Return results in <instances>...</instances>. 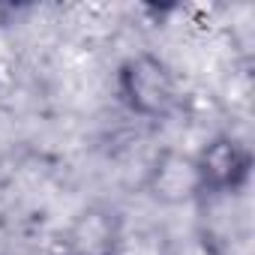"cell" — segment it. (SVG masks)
Listing matches in <instances>:
<instances>
[{
    "label": "cell",
    "mask_w": 255,
    "mask_h": 255,
    "mask_svg": "<svg viewBox=\"0 0 255 255\" xmlns=\"http://www.w3.org/2000/svg\"><path fill=\"white\" fill-rule=\"evenodd\" d=\"M117 96L141 120H162L177 108V78L165 57L135 51L117 66Z\"/></svg>",
    "instance_id": "1"
},
{
    "label": "cell",
    "mask_w": 255,
    "mask_h": 255,
    "mask_svg": "<svg viewBox=\"0 0 255 255\" xmlns=\"http://www.w3.org/2000/svg\"><path fill=\"white\" fill-rule=\"evenodd\" d=\"M144 195L162 207H183L201 201L204 189L195 156L177 147H162L144 174Z\"/></svg>",
    "instance_id": "2"
},
{
    "label": "cell",
    "mask_w": 255,
    "mask_h": 255,
    "mask_svg": "<svg viewBox=\"0 0 255 255\" xmlns=\"http://www.w3.org/2000/svg\"><path fill=\"white\" fill-rule=\"evenodd\" d=\"M192 156L201 174L204 198L240 192L252 174V150L234 135H216Z\"/></svg>",
    "instance_id": "3"
},
{
    "label": "cell",
    "mask_w": 255,
    "mask_h": 255,
    "mask_svg": "<svg viewBox=\"0 0 255 255\" xmlns=\"http://www.w3.org/2000/svg\"><path fill=\"white\" fill-rule=\"evenodd\" d=\"M123 243L120 213L102 204L75 213L63 231V255H123Z\"/></svg>",
    "instance_id": "4"
},
{
    "label": "cell",
    "mask_w": 255,
    "mask_h": 255,
    "mask_svg": "<svg viewBox=\"0 0 255 255\" xmlns=\"http://www.w3.org/2000/svg\"><path fill=\"white\" fill-rule=\"evenodd\" d=\"M180 255H222V252H219V246H216V240H213L210 234H195V237L180 249Z\"/></svg>",
    "instance_id": "5"
}]
</instances>
